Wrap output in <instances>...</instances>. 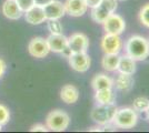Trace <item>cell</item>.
Wrapping results in <instances>:
<instances>
[{
  "label": "cell",
  "mask_w": 149,
  "mask_h": 133,
  "mask_svg": "<svg viewBox=\"0 0 149 133\" xmlns=\"http://www.w3.org/2000/svg\"><path fill=\"white\" fill-rule=\"evenodd\" d=\"M66 13L71 17H81L87 12V2L86 0H66L63 3Z\"/></svg>",
  "instance_id": "13"
},
{
  "label": "cell",
  "mask_w": 149,
  "mask_h": 133,
  "mask_svg": "<svg viewBox=\"0 0 149 133\" xmlns=\"http://www.w3.org/2000/svg\"><path fill=\"white\" fill-rule=\"evenodd\" d=\"M25 20L30 25H40L45 21H47V18L45 16L44 7L35 5L28 11L25 12Z\"/></svg>",
  "instance_id": "14"
},
{
  "label": "cell",
  "mask_w": 149,
  "mask_h": 133,
  "mask_svg": "<svg viewBox=\"0 0 149 133\" xmlns=\"http://www.w3.org/2000/svg\"><path fill=\"white\" fill-rule=\"evenodd\" d=\"M149 107V99L146 96H138L132 102V108L137 112H146Z\"/></svg>",
  "instance_id": "22"
},
{
  "label": "cell",
  "mask_w": 149,
  "mask_h": 133,
  "mask_svg": "<svg viewBox=\"0 0 149 133\" xmlns=\"http://www.w3.org/2000/svg\"><path fill=\"white\" fill-rule=\"evenodd\" d=\"M89 47V40L85 33L74 32L68 38V48L71 53L87 52Z\"/></svg>",
  "instance_id": "10"
},
{
  "label": "cell",
  "mask_w": 149,
  "mask_h": 133,
  "mask_svg": "<svg viewBox=\"0 0 149 133\" xmlns=\"http://www.w3.org/2000/svg\"><path fill=\"white\" fill-rule=\"evenodd\" d=\"M44 7L45 16L47 20L50 19H61L62 17L66 14L65 6L63 3L58 1V0H51L48 3H46Z\"/></svg>",
  "instance_id": "12"
},
{
  "label": "cell",
  "mask_w": 149,
  "mask_h": 133,
  "mask_svg": "<svg viewBox=\"0 0 149 133\" xmlns=\"http://www.w3.org/2000/svg\"><path fill=\"white\" fill-rule=\"evenodd\" d=\"M10 120V111L5 104L0 103V124L5 125Z\"/></svg>",
  "instance_id": "25"
},
{
  "label": "cell",
  "mask_w": 149,
  "mask_h": 133,
  "mask_svg": "<svg viewBox=\"0 0 149 133\" xmlns=\"http://www.w3.org/2000/svg\"><path fill=\"white\" fill-rule=\"evenodd\" d=\"M117 111V107L115 103L111 104H97L93 109L90 118L93 122H96L98 125L105 127L108 124H112L113 116Z\"/></svg>",
  "instance_id": "2"
},
{
  "label": "cell",
  "mask_w": 149,
  "mask_h": 133,
  "mask_svg": "<svg viewBox=\"0 0 149 133\" xmlns=\"http://www.w3.org/2000/svg\"><path fill=\"white\" fill-rule=\"evenodd\" d=\"M28 52L30 53V56H32L33 58H38V59L48 56L50 49L47 40L40 37L31 39L28 44Z\"/></svg>",
  "instance_id": "11"
},
{
  "label": "cell",
  "mask_w": 149,
  "mask_h": 133,
  "mask_svg": "<svg viewBox=\"0 0 149 133\" xmlns=\"http://www.w3.org/2000/svg\"><path fill=\"white\" fill-rule=\"evenodd\" d=\"M16 1H17L19 8L21 9V11L24 13L26 11H28L30 8H32V7L36 5L35 0H16Z\"/></svg>",
  "instance_id": "26"
},
{
  "label": "cell",
  "mask_w": 149,
  "mask_h": 133,
  "mask_svg": "<svg viewBox=\"0 0 149 133\" xmlns=\"http://www.w3.org/2000/svg\"><path fill=\"white\" fill-rule=\"evenodd\" d=\"M100 47L105 54H119L123 49V41L118 34L106 33L101 39Z\"/></svg>",
  "instance_id": "6"
},
{
  "label": "cell",
  "mask_w": 149,
  "mask_h": 133,
  "mask_svg": "<svg viewBox=\"0 0 149 133\" xmlns=\"http://www.w3.org/2000/svg\"><path fill=\"white\" fill-rule=\"evenodd\" d=\"M102 25H104V30L106 31V33L118 34V36H120L126 29V22H125L124 18L117 13L110 14L105 20Z\"/></svg>",
  "instance_id": "8"
},
{
  "label": "cell",
  "mask_w": 149,
  "mask_h": 133,
  "mask_svg": "<svg viewBox=\"0 0 149 133\" xmlns=\"http://www.w3.org/2000/svg\"><path fill=\"white\" fill-rule=\"evenodd\" d=\"M117 1H126V0H117Z\"/></svg>",
  "instance_id": "33"
},
{
  "label": "cell",
  "mask_w": 149,
  "mask_h": 133,
  "mask_svg": "<svg viewBox=\"0 0 149 133\" xmlns=\"http://www.w3.org/2000/svg\"><path fill=\"white\" fill-rule=\"evenodd\" d=\"M118 6L117 0H101L99 5L95 8H91V19L97 23H104L105 20L116 11Z\"/></svg>",
  "instance_id": "5"
},
{
  "label": "cell",
  "mask_w": 149,
  "mask_h": 133,
  "mask_svg": "<svg viewBox=\"0 0 149 133\" xmlns=\"http://www.w3.org/2000/svg\"><path fill=\"white\" fill-rule=\"evenodd\" d=\"M138 114L134 108L117 109L112 124L119 129H131L137 124Z\"/></svg>",
  "instance_id": "3"
},
{
  "label": "cell",
  "mask_w": 149,
  "mask_h": 133,
  "mask_svg": "<svg viewBox=\"0 0 149 133\" xmlns=\"http://www.w3.org/2000/svg\"><path fill=\"white\" fill-rule=\"evenodd\" d=\"M148 41H149V39H148Z\"/></svg>",
  "instance_id": "34"
},
{
  "label": "cell",
  "mask_w": 149,
  "mask_h": 133,
  "mask_svg": "<svg viewBox=\"0 0 149 133\" xmlns=\"http://www.w3.org/2000/svg\"><path fill=\"white\" fill-rule=\"evenodd\" d=\"M30 131L31 132H47L48 127H47V125H44V124H36V125L31 127Z\"/></svg>",
  "instance_id": "27"
},
{
  "label": "cell",
  "mask_w": 149,
  "mask_h": 133,
  "mask_svg": "<svg viewBox=\"0 0 149 133\" xmlns=\"http://www.w3.org/2000/svg\"><path fill=\"white\" fill-rule=\"evenodd\" d=\"M70 124V118L62 110H54L46 118V125L48 130L55 132H61L67 130Z\"/></svg>",
  "instance_id": "4"
},
{
  "label": "cell",
  "mask_w": 149,
  "mask_h": 133,
  "mask_svg": "<svg viewBox=\"0 0 149 133\" xmlns=\"http://www.w3.org/2000/svg\"><path fill=\"white\" fill-rule=\"evenodd\" d=\"M6 69H7V64L6 62L2 60V59H0V79L5 74V72H6Z\"/></svg>",
  "instance_id": "28"
},
{
  "label": "cell",
  "mask_w": 149,
  "mask_h": 133,
  "mask_svg": "<svg viewBox=\"0 0 149 133\" xmlns=\"http://www.w3.org/2000/svg\"><path fill=\"white\" fill-rule=\"evenodd\" d=\"M134 78L131 74H125V73H119L118 76L116 78V80L113 81V85L116 87V89L120 91L127 93L129 92L132 87H134Z\"/></svg>",
  "instance_id": "17"
},
{
  "label": "cell",
  "mask_w": 149,
  "mask_h": 133,
  "mask_svg": "<svg viewBox=\"0 0 149 133\" xmlns=\"http://www.w3.org/2000/svg\"><path fill=\"white\" fill-rule=\"evenodd\" d=\"M95 100L97 104H111L115 103V94L111 89L97 90L95 94Z\"/></svg>",
  "instance_id": "20"
},
{
  "label": "cell",
  "mask_w": 149,
  "mask_h": 133,
  "mask_svg": "<svg viewBox=\"0 0 149 133\" xmlns=\"http://www.w3.org/2000/svg\"><path fill=\"white\" fill-rule=\"evenodd\" d=\"M49 1H51V0H35L36 5H39V6H45V5L48 3Z\"/></svg>",
  "instance_id": "30"
},
{
  "label": "cell",
  "mask_w": 149,
  "mask_h": 133,
  "mask_svg": "<svg viewBox=\"0 0 149 133\" xmlns=\"http://www.w3.org/2000/svg\"><path fill=\"white\" fill-rule=\"evenodd\" d=\"M125 52L136 61H143L149 57V41L141 36H131L125 43Z\"/></svg>",
  "instance_id": "1"
},
{
  "label": "cell",
  "mask_w": 149,
  "mask_h": 133,
  "mask_svg": "<svg viewBox=\"0 0 149 133\" xmlns=\"http://www.w3.org/2000/svg\"><path fill=\"white\" fill-rule=\"evenodd\" d=\"M86 2H87V6L89 8H95L101 2V0H86Z\"/></svg>",
  "instance_id": "29"
},
{
  "label": "cell",
  "mask_w": 149,
  "mask_h": 133,
  "mask_svg": "<svg viewBox=\"0 0 149 133\" xmlns=\"http://www.w3.org/2000/svg\"><path fill=\"white\" fill-rule=\"evenodd\" d=\"M91 87L95 91L101 90V89H111L113 87V80L105 73H99L93 78Z\"/></svg>",
  "instance_id": "19"
},
{
  "label": "cell",
  "mask_w": 149,
  "mask_h": 133,
  "mask_svg": "<svg viewBox=\"0 0 149 133\" xmlns=\"http://www.w3.org/2000/svg\"><path fill=\"white\" fill-rule=\"evenodd\" d=\"M119 59H120L119 54H105L101 60V65L106 71H109V72L117 71Z\"/></svg>",
  "instance_id": "21"
},
{
  "label": "cell",
  "mask_w": 149,
  "mask_h": 133,
  "mask_svg": "<svg viewBox=\"0 0 149 133\" xmlns=\"http://www.w3.org/2000/svg\"><path fill=\"white\" fill-rule=\"evenodd\" d=\"M119 73H125V74H134L136 72V60H134L128 54H124L119 59L118 69Z\"/></svg>",
  "instance_id": "18"
},
{
  "label": "cell",
  "mask_w": 149,
  "mask_h": 133,
  "mask_svg": "<svg viewBox=\"0 0 149 133\" xmlns=\"http://www.w3.org/2000/svg\"><path fill=\"white\" fill-rule=\"evenodd\" d=\"M47 28L49 30L50 34H61L63 31L62 25L58 19L47 20Z\"/></svg>",
  "instance_id": "23"
},
{
  "label": "cell",
  "mask_w": 149,
  "mask_h": 133,
  "mask_svg": "<svg viewBox=\"0 0 149 133\" xmlns=\"http://www.w3.org/2000/svg\"><path fill=\"white\" fill-rule=\"evenodd\" d=\"M1 130H2V125H1V124H0V131H1Z\"/></svg>",
  "instance_id": "32"
},
{
  "label": "cell",
  "mask_w": 149,
  "mask_h": 133,
  "mask_svg": "<svg viewBox=\"0 0 149 133\" xmlns=\"http://www.w3.org/2000/svg\"><path fill=\"white\" fill-rule=\"evenodd\" d=\"M68 61L71 69L77 72H86L91 64V60L87 52L70 53L68 56Z\"/></svg>",
  "instance_id": "7"
},
{
  "label": "cell",
  "mask_w": 149,
  "mask_h": 133,
  "mask_svg": "<svg viewBox=\"0 0 149 133\" xmlns=\"http://www.w3.org/2000/svg\"><path fill=\"white\" fill-rule=\"evenodd\" d=\"M139 20H140L141 25L149 29V2L146 3L140 9V11H139Z\"/></svg>",
  "instance_id": "24"
},
{
  "label": "cell",
  "mask_w": 149,
  "mask_h": 133,
  "mask_svg": "<svg viewBox=\"0 0 149 133\" xmlns=\"http://www.w3.org/2000/svg\"><path fill=\"white\" fill-rule=\"evenodd\" d=\"M60 99L67 104H74L79 99V91L74 84H66L60 90Z\"/></svg>",
  "instance_id": "16"
},
{
  "label": "cell",
  "mask_w": 149,
  "mask_h": 133,
  "mask_svg": "<svg viewBox=\"0 0 149 133\" xmlns=\"http://www.w3.org/2000/svg\"><path fill=\"white\" fill-rule=\"evenodd\" d=\"M146 114H147V118H148V120H149V107H148V109L146 110Z\"/></svg>",
  "instance_id": "31"
},
{
  "label": "cell",
  "mask_w": 149,
  "mask_h": 133,
  "mask_svg": "<svg viewBox=\"0 0 149 133\" xmlns=\"http://www.w3.org/2000/svg\"><path fill=\"white\" fill-rule=\"evenodd\" d=\"M50 51L55 53H62V54H70L71 52L68 48V38L65 37L63 34H50L46 39Z\"/></svg>",
  "instance_id": "9"
},
{
  "label": "cell",
  "mask_w": 149,
  "mask_h": 133,
  "mask_svg": "<svg viewBox=\"0 0 149 133\" xmlns=\"http://www.w3.org/2000/svg\"><path fill=\"white\" fill-rule=\"evenodd\" d=\"M2 14L10 20H18L22 16V11L19 8L16 0H6L1 6Z\"/></svg>",
  "instance_id": "15"
}]
</instances>
